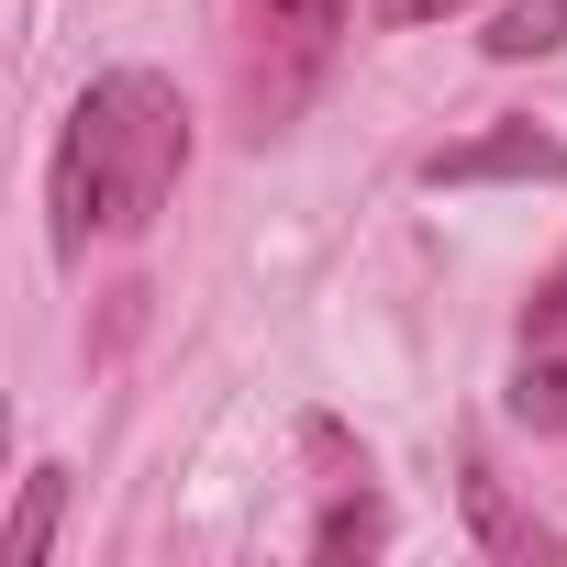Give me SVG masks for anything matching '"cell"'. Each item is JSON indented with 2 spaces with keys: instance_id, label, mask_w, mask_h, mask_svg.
Returning a JSON list of instances; mask_svg holds the SVG:
<instances>
[{
  "instance_id": "cell-1",
  "label": "cell",
  "mask_w": 567,
  "mask_h": 567,
  "mask_svg": "<svg viewBox=\"0 0 567 567\" xmlns=\"http://www.w3.org/2000/svg\"><path fill=\"white\" fill-rule=\"evenodd\" d=\"M178 178H189V101L156 68L90 79L79 112H68V134H56V178H45L56 256H90L101 234H145Z\"/></svg>"
},
{
  "instance_id": "cell-2",
  "label": "cell",
  "mask_w": 567,
  "mask_h": 567,
  "mask_svg": "<svg viewBox=\"0 0 567 567\" xmlns=\"http://www.w3.org/2000/svg\"><path fill=\"white\" fill-rule=\"evenodd\" d=\"M346 12L357 0H245V23H256V112L278 123L301 90H312V68L334 56V34H346Z\"/></svg>"
},
{
  "instance_id": "cell-3",
  "label": "cell",
  "mask_w": 567,
  "mask_h": 567,
  "mask_svg": "<svg viewBox=\"0 0 567 567\" xmlns=\"http://www.w3.org/2000/svg\"><path fill=\"white\" fill-rule=\"evenodd\" d=\"M512 412H523V423H545V434H567V267L545 278V290H534V312H523Z\"/></svg>"
},
{
  "instance_id": "cell-4",
  "label": "cell",
  "mask_w": 567,
  "mask_h": 567,
  "mask_svg": "<svg viewBox=\"0 0 567 567\" xmlns=\"http://www.w3.org/2000/svg\"><path fill=\"white\" fill-rule=\"evenodd\" d=\"M478 178H567V145H556V134H534V123H501V134L445 145V156L423 167V189H478Z\"/></svg>"
},
{
  "instance_id": "cell-5",
  "label": "cell",
  "mask_w": 567,
  "mask_h": 567,
  "mask_svg": "<svg viewBox=\"0 0 567 567\" xmlns=\"http://www.w3.org/2000/svg\"><path fill=\"white\" fill-rule=\"evenodd\" d=\"M478 45H489L501 68H523V56H556V45H567V0H501Z\"/></svg>"
},
{
  "instance_id": "cell-6",
  "label": "cell",
  "mask_w": 567,
  "mask_h": 567,
  "mask_svg": "<svg viewBox=\"0 0 567 567\" xmlns=\"http://www.w3.org/2000/svg\"><path fill=\"white\" fill-rule=\"evenodd\" d=\"M467 523H478V545H489V556H556V534H545V523H523V512L501 501V478H489V467H467Z\"/></svg>"
},
{
  "instance_id": "cell-7",
  "label": "cell",
  "mask_w": 567,
  "mask_h": 567,
  "mask_svg": "<svg viewBox=\"0 0 567 567\" xmlns=\"http://www.w3.org/2000/svg\"><path fill=\"white\" fill-rule=\"evenodd\" d=\"M56 512H68V467H34V478H23L12 534H0V567H34V556H45V534H56Z\"/></svg>"
},
{
  "instance_id": "cell-8",
  "label": "cell",
  "mask_w": 567,
  "mask_h": 567,
  "mask_svg": "<svg viewBox=\"0 0 567 567\" xmlns=\"http://www.w3.org/2000/svg\"><path fill=\"white\" fill-rule=\"evenodd\" d=\"M368 23H434V12H467V0H357Z\"/></svg>"
}]
</instances>
